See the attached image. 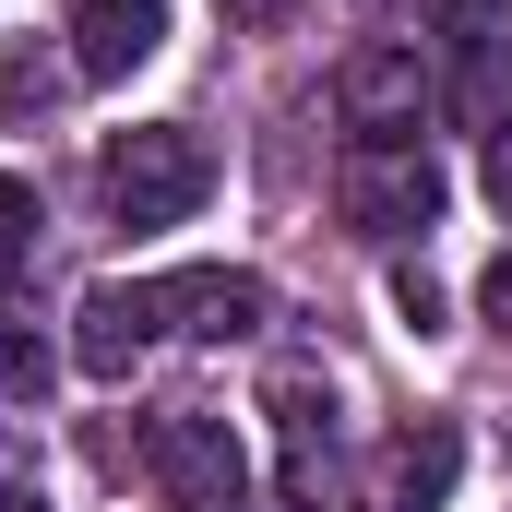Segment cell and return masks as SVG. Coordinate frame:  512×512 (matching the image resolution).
Instances as JSON below:
<instances>
[{
    "mask_svg": "<svg viewBox=\"0 0 512 512\" xmlns=\"http://www.w3.org/2000/svg\"><path fill=\"white\" fill-rule=\"evenodd\" d=\"M96 191H108L120 227H191L203 191H215V143L191 120H131V131H108V155H96Z\"/></svg>",
    "mask_w": 512,
    "mask_h": 512,
    "instance_id": "obj_1",
    "label": "cell"
},
{
    "mask_svg": "<svg viewBox=\"0 0 512 512\" xmlns=\"http://www.w3.org/2000/svg\"><path fill=\"white\" fill-rule=\"evenodd\" d=\"M334 203H346V227H358V239H429V227H441V203H453V179H441V155H429V143H358V155H346V179H334Z\"/></svg>",
    "mask_w": 512,
    "mask_h": 512,
    "instance_id": "obj_2",
    "label": "cell"
},
{
    "mask_svg": "<svg viewBox=\"0 0 512 512\" xmlns=\"http://www.w3.org/2000/svg\"><path fill=\"white\" fill-rule=\"evenodd\" d=\"M143 465H155V489L179 512H251V453H239V429L203 417V405L155 417V429H143Z\"/></svg>",
    "mask_w": 512,
    "mask_h": 512,
    "instance_id": "obj_3",
    "label": "cell"
},
{
    "mask_svg": "<svg viewBox=\"0 0 512 512\" xmlns=\"http://www.w3.org/2000/svg\"><path fill=\"white\" fill-rule=\"evenodd\" d=\"M274 441H286V465H274V489H286V512H322L334 501V382L322 370H274Z\"/></svg>",
    "mask_w": 512,
    "mask_h": 512,
    "instance_id": "obj_4",
    "label": "cell"
},
{
    "mask_svg": "<svg viewBox=\"0 0 512 512\" xmlns=\"http://www.w3.org/2000/svg\"><path fill=\"white\" fill-rule=\"evenodd\" d=\"M155 334H167V274H155V286H120V274H108V286H84V310H72V370H84V382H131V358H143Z\"/></svg>",
    "mask_w": 512,
    "mask_h": 512,
    "instance_id": "obj_5",
    "label": "cell"
},
{
    "mask_svg": "<svg viewBox=\"0 0 512 512\" xmlns=\"http://www.w3.org/2000/svg\"><path fill=\"white\" fill-rule=\"evenodd\" d=\"M334 108L358 120V143H417V120H429V60L417 48H358L346 72H334Z\"/></svg>",
    "mask_w": 512,
    "mask_h": 512,
    "instance_id": "obj_6",
    "label": "cell"
},
{
    "mask_svg": "<svg viewBox=\"0 0 512 512\" xmlns=\"http://www.w3.org/2000/svg\"><path fill=\"white\" fill-rule=\"evenodd\" d=\"M155 48H167V0H84V12H72V72H84V84H120Z\"/></svg>",
    "mask_w": 512,
    "mask_h": 512,
    "instance_id": "obj_7",
    "label": "cell"
},
{
    "mask_svg": "<svg viewBox=\"0 0 512 512\" xmlns=\"http://www.w3.org/2000/svg\"><path fill=\"white\" fill-rule=\"evenodd\" d=\"M262 310H274L262 274H227V262L167 274V322H179V334H215V346H227V334H262Z\"/></svg>",
    "mask_w": 512,
    "mask_h": 512,
    "instance_id": "obj_8",
    "label": "cell"
},
{
    "mask_svg": "<svg viewBox=\"0 0 512 512\" xmlns=\"http://www.w3.org/2000/svg\"><path fill=\"white\" fill-rule=\"evenodd\" d=\"M453 477H465V429L453 417H429V429H405L382 465V512H441L453 501Z\"/></svg>",
    "mask_w": 512,
    "mask_h": 512,
    "instance_id": "obj_9",
    "label": "cell"
},
{
    "mask_svg": "<svg viewBox=\"0 0 512 512\" xmlns=\"http://www.w3.org/2000/svg\"><path fill=\"white\" fill-rule=\"evenodd\" d=\"M60 84H72L60 60H36L24 36H0V120H12V131H24V120H48V108H60Z\"/></svg>",
    "mask_w": 512,
    "mask_h": 512,
    "instance_id": "obj_10",
    "label": "cell"
},
{
    "mask_svg": "<svg viewBox=\"0 0 512 512\" xmlns=\"http://www.w3.org/2000/svg\"><path fill=\"white\" fill-rule=\"evenodd\" d=\"M48 393V334L24 310H0V405H36Z\"/></svg>",
    "mask_w": 512,
    "mask_h": 512,
    "instance_id": "obj_11",
    "label": "cell"
},
{
    "mask_svg": "<svg viewBox=\"0 0 512 512\" xmlns=\"http://www.w3.org/2000/svg\"><path fill=\"white\" fill-rule=\"evenodd\" d=\"M24 251H36V191L0 167V286H12V262H24Z\"/></svg>",
    "mask_w": 512,
    "mask_h": 512,
    "instance_id": "obj_12",
    "label": "cell"
},
{
    "mask_svg": "<svg viewBox=\"0 0 512 512\" xmlns=\"http://www.w3.org/2000/svg\"><path fill=\"white\" fill-rule=\"evenodd\" d=\"M393 322H405V334H441V286H429V274H417V262H405V274H393Z\"/></svg>",
    "mask_w": 512,
    "mask_h": 512,
    "instance_id": "obj_13",
    "label": "cell"
},
{
    "mask_svg": "<svg viewBox=\"0 0 512 512\" xmlns=\"http://www.w3.org/2000/svg\"><path fill=\"white\" fill-rule=\"evenodd\" d=\"M489 203L512 215V108H489Z\"/></svg>",
    "mask_w": 512,
    "mask_h": 512,
    "instance_id": "obj_14",
    "label": "cell"
},
{
    "mask_svg": "<svg viewBox=\"0 0 512 512\" xmlns=\"http://www.w3.org/2000/svg\"><path fill=\"white\" fill-rule=\"evenodd\" d=\"M477 310H489V322H501V334H512V251L489 262V286H477Z\"/></svg>",
    "mask_w": 512,
    "mask_h": 512,
    "instance_id": "obj_15",
    "label": "cell"
},
{
    "mask_svg": "<svg viewBox=\"0 0 512 512\" xmlns=\"http://www.w3.org/2000/svg\"><path fill=\"white\" fill-rule=\"evenodd\" d=\"M0 512H48V501H36V489H0Z\"/></svg>",
    "mask_w": 512,
    "mask_h": 512,
    "instance_id": "obj_16",
    "label": "cell"
}]
</instances>
